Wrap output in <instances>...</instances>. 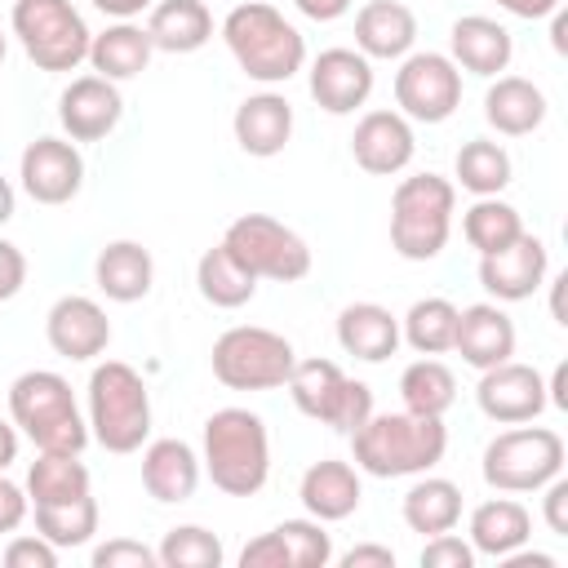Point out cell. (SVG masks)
<instances>
[{
    "label": "cell",
    "mask_w": 568,
    "mask_h": 568,
    "mask_svg": "<svg viewBox=\"0 0 568 568\" xmlns=\"http://www.w3.org/2000/svg\"><path fill=\"white\" fill-rule=\"evenodd\" d=\"M222 40H226L231 58L240 62V71L248 80H257V84H284L306 62L302 31L275 4H266V0L235 4L222 18Z\"/></svg>",
    "instance_id": "2"
},
{
    "label": "cell",
    "mask_w": 568,
    "mask_h": 568,
    "mask_svg": "<svg viewBox=\"0 0 568 568\" xmlns=\"http://www.w3.org/2000/svg\"><path fill=\"white\" fill-rule=\"evenodd\" d=\"M404 524L422 537H435V532H448L457 528L462 519V488L444 475H422L408 493H404Z\"/></svg>",
    "instance_id": "33"
},
{
    "label": "cell",
    "mask_w": 568,
    "mask_h": 568,
    "mask_svg": "<svg viewBox=\"0 0 568 568\" xmlns=\"http://www.w3.org/2000/svg\"><path fill=\"white\" fill-rule=\"evenodd\" d=\"M550 271V253L537 235H519L497 253H479V284L497 297V302H524L546 284Z\"/></svg>",
    "instance_id": "18"
},
{
    "label": "cell",
    "mask_w": 568,
    "mask_h": 568,
    "mask_svg": "<svg viewBox=\"0 0 568 568\" xmlns=\"http://www.w3.org/2000/svg\"><path fill=\"white\" fill-rule=\"evenodd\" d=\"M213 377L231 390H275L288 382L297 351L284 333L262 324H235L213 342Z\"/></svg>",
    "instance_id": "7"
},
{
    "label": "cell",
    "mask_w": 568,
    "mask_h": 568,
    "mask_svg": "<svg viewBox=\"0 0 568 568\" xmlns=\"http://www.w3.org/2000/svg\"><path fill=\"white\" fill-rule=\"evenodd\" d=\"M506 13H515V18H550L555 9H559V0H497Z\"/></svg>",
    "instance_id": "50"
},
{
    "label": "cell",
    "mask_w": 568,
    "mask_h": 568,
    "mask_svg": "<svg viewBox=\"0 0 568 568\" xmlns=\"http://www.w3.org/2000/svg\"><path fill=\"white\" fill-rule=\"evenodd\" d=\"M311 98L320 111L328 115H351L368 102L373 93V62L359 49H324L311 62V80H306Z\"/></svg>",
    "instance_id": "17"
},
{
    "label": "cell",
    "mask_w": 568,
    "mask_h": 568,
    "mask_svg": "<svg viewBox=\"0 0 568 568\" xmlns=\"http://www.w3.org/2000/svg\"><path fill=\"white\" fill-rule=\"evenodd\" d=\"M93 280H98V288L111 302H124L129 306V302H142L151 293L155 262H151V253L138 240H111L98 253V262H93Z\"/></svg>",
    "instance_id": "30"
},
{
    "label": "cell",
    "mask_w": 568,
    "mask_h": 568,
    "mask_svg": "<svg viewBox=\"0 0 568 568\" xmlns=\"http://www.w3.org/2000/svg\"><path fill=\"white\" fill-rule=\"evenodd\" d=\"M453 333H457V306L448 297H422L399 320V342H408L417 355L453 351Z\"/></svg>",
    "instance_id": "39"
},
{
    "label": "cell",
    "mask_w": 568,
    "mask_h": 568,
    "mask_svg": "<svg viewBox=\"0 0 568 568\" xmlns=\"http://www.w3.org/2000/svg\"><path fill=\"white\" fill-rule=\"evenodd\" d=\"M44 337L62 359H98L111 346V320L93 297L67 293V297H58L49 306Z\"/></svg>",
    "instance_id": "20"
},
{
    "label": "cell",
    "mask_w": 568,
    "mask_h": 568,
    "mask_svg": "<svg viewBox=\"0 0 568 568\" xmlns=\"http://www.w3.org/2000/svg\"><path fill=\"white\" fill-rule=\"evenodd\" d=\"M453 351L470 364V368H493L501 359L515 355V320L497 306V302H475L466 311H457V333H453Z\"/></svg>",
    "instance_id": "23"
},
{
    "label": "cell",
    "mask_w": 568,
    "mask_h": 568,
    "mask_svg": "<svg viewBox=\"0 0 568 568\" xmlns=\"http://www.w3.org/2000/svg\"><path fill=\"white\" fill-rule=\"evenodd\" d=\"M453 173H457L462 191H470V195H501V191L510 186L515 164H510V151H506L501 142H493V138H470V142L457 151Z\"/></svg>",
    "instance_id": "37"
},
{
    "label": "cell",
    "mask_w": 568,
    "mask_h": 568,
    "mask_svg": "<svg viewBox=\"0 0 568 568\" xmlns=\"http://www.w3.org/2000/svg\"><path fill=\"white\" fill-rule=\"evenodd\" d=\"M4 53H9V40H4V36H0V62H4Z\"/></svg>",
    "instance_id": "55"
},
{
    "label": "cell",
    "mask_w": 568,
    "mask_h": 568,
    "mask_svg": "<svg viewBox=\"0 0 568 568\" xmlns=\"http://www.w3.org/2000/svg\"><path fill=\"white\" fill-rule=\"evenodd\" d=\"M399 399L408 413H422V417H444L453 404H457V377L448 364L439 359H413L404 373H399Z\"/></svg>",
    "instance_id": "36"
},
{
    "label": "cell",
    "mask_w": 568,
    "mask_h": 568,
    "mask_svg": "<svg viewBox=\"0 0 568 568\" xmlns=\"http://www.w3.org/2000/svg\"><path fill=\"white\" fill-rule=\"evenodd\" d=\"M146 36L160 53H195L213 40V13L204 0H160L151 4Z\"/></svg>",
    "instance_id": "31"
},
{
    "label": "cell",
    "mask_w": 568,
    "mask_h": 568,
    "mask_svg": "<svg viewBox=\"0 0 568 568\" xmlns=\"http://www.w3.org/2000/svg\"><path fill=\"white\" fill-rule=\"evenodd\" d=\"M541 519H546V528L555 532V537H568V479L564 475H555L550 484H541Z\"/></svg>",
    "instance_id": "45"
},
{
    "label": "cell",
    "mask_w": 568,
    "mask_h": 568,
    "mask_svg": "<svg viewBox=\"0 0 568 568\" xmlns=\"http://www.w3.org/2000/svg\"><path fill=\"white\" fill-rule=\"evenodd\" d=\"M337 564L342 568H395V550L364 541V546H351L346 555H337Z\"/></svg>",
    "instance_id": "48"
},
{
    "label": "cell",
    "mask_w": 568,
    "mask_h": 568,
    "mask_svg": "<svg viewBox=\"0 0 568 568\" xmlns=\"http://www.w3.org/2000/svg\"><path fill=\"white\" fill-rule=\"evenodd\" d=\"M120 115H124V98L106 75H80L58 98V124L71 142H102L106 133H115Z\"/></svg>",
    "instance_id": "16"
},
{
    "label": "cell",
    "mask_w": 568,
    "mask_h": 568,
    "mask_svg": "<svg viewBox=\"0 0 568 568\" xmlns=\"http://www.w3.org/2000/svg\"><path fill=\"white\" fill-rule=\"evenodd\" d=\"M231 129H235V142H240L244 155L271 160V155H280V151L288 146V138H293V106H288V98L275 93V89L248 93V98L235 106Z\"/></svg>",
    "instance_id": "21"
},
{
    "label": "cell",
    "mask_w": 568,
    "mask_h": 568,
    "mask_svg": "<svg viewBox=\"0 0 568 568\" xmlns=\"http://www.w3.org/2000/svg\"><path fill=\"white\" fill-rule=\"evenodd\" d=\"M36 510V532L53 541L58 550H75L98 532V501L75 497V501H53V506H31Z\"/></svg>",
    "instance_id": "40"
},
{
    "label": "cell",
    "mask_w": 568,
    "mask_h": 568,
    "mask_svg": "<svg viewBox=\"0 0 568 568\" xmlns=\"http://www.w3.org/2000/svg\"><path fill=\"white\" fill-rule=\"evenodd\" d=\"M226 253L253 275V280H275V284H293L302 275H311V244L284 226L271 213H244L226 226L222 235Z\"/></svg>",
    "instance_id": "10"
},
{
    "label": "cell",
    "mask_w": 568,
    "mask_h": 568,
    "mask_svg": "<svg viewBox=\"0 0 568 568\" xmlns=\"http://www.w3.org/2000/svg\"><path fill=\"white\" fill-rule=\"evenodd\" d=\"M18 178H22V191L36 200V204H71L84 186V155L71 138H36L27 142L22 160H18Z\"/></svg>",
    "instance_id": "13"
},
{
    "label": "cell",
    "mask_w": 568,
    "mask_h": 568,
    "mask_svg": "<svg viewBox=\"0 0 568 568\" xmlns=\"http://www.w3.org/2000/svg\"><path fill=\"white\" fill-rule=\"evenodd\" d=\"M462 235L475 253H497L524 235V217L515 204H506L497 195H475V204L462 213Z\"/></svg>",
    "instance_id": "38"
},
{
    "label": "cell",
    "mask_w": 568,
    "mask_h": 568,
    "mask_svg": "<svg viewBox=\"0 0 568 568\" xmlns=\"http://www.w3.org/2000/svg\"><path fill=\"white\" fill-rule=\"evenodd\" d=\"M22 284H27V253H22L18 244L0 240V302L18 297Z\"/></svg>",
    "instance_id": "47"
},
{
    "label": "cell",
    "mask_w": 568,
    "mask_h": 568,
    "mask_svg": "<svg viewBox=\"0 0 568 568\" xmlns=\"http://www.w3.org/2000/svg\"><path fill=\"white\" fill-rule=\"evenodd\" d=\"M9 417L40 453H84L89 422L71 395V382L53 368H27L9 386Z\"/></svg>",
    "instance_id": "3"
},
{
    "label": "cell",
    "mask_w": 568,
    "mask_h": 568,
    "mask_svg": "<svg viewBox=\"0 0 568 568\" xmlns=\"http://www.w3.org/2000/svg\"><path fill=\"white\" fill-rule=\"evenodd\" d=\"M417 44V18L408 4L399 0H368L355 13V49L373 62H395L404 53H413Z\"/></svg>",
    "instance_id": "26"
},
{
    "label": "cell",
    "mask_w": 568,
    "mask_h": 568,
    "mask_svg": "<svg viewBox=\"0 0 568 568\" xmlns=\"http://www.w3.org/2000/svg\"><path fill=\"white\" fill-rule=\"evenodd\" d=\"M311 22H337L342 13H351L355 0H293Z\"/></svg>",
    "instance_id": "49"
},
{
    "label": "cell",
    "mask_w": 568,
    "mask_h": 568,
    "mask_svg": "<svg viewBox=\"0 0 568 568\" xmlns=\"http://www.w3.org/2000/svg\"><path fill=\"white\" fill-rule=\"evenodd\" d=\"M484 120L501 138H528L546 120V93L524 75H497L484 93Z\"/></svg>",
    "instance_id": "28"
},
{
    "label": "cell",
    "mask_w": 568,
    "mask_h": 568,
    "mask_svg": "<svg viewBox=\"0 0 568 568\" xmlns=\"http://www.w3.org/2000/svg\"><path fill=\"white\" fill-rule=\"evenodd\" d=\"M200 466L209 470L213 488L226 497H253L266 488L271 475V435L266 422L248 408H217L204 422V453Z\"/></svg>",
    "instance_id": "4"
},
{
    "label": "cell",
    "mask_w": 568,
    "mask_h": 568,
    "mask_svg": "<svg viewBox=\"0 0 568 568\" xmlns=\"http://www.w3.org/2000/svg\"><path fill=\"white\" fill-rule=\"evenodd\" d=\"M160 555L133 537H111L93 550V568H155Z\"/></svg>",
    "instance_id": "42"
},
{
    "label": "cell",
    "mask_w": 568,
    "mask_h": 568,
    "mask_svg": "<svg viewBox=\"0 0 568 568\" xmlns=\"http://www.w3.org/2000/svg\"><path fill=\"white\" fill-rule=\"evenodd\" d=\"M200 457L186 439H151L142 448V488L160 501V506H178L191 501L200 488Z\"/></svg>",
    "instance_id": "24"
},
{
    "label": "cell",
    "mask_w": 568,
    "mask_h": 568,
    "mask_svg": "<svg viewBox=\"0 0 568 568\" xmlns=\"http://www.w3.org/2000/svg\"><path fill=\"white\" fill-rule=\"evenodd\" d=\"M13 36L40 71H75L89 62L93 31L71 0H13Z\"/></svg>",
    "instance_id": "9"
},
{
    "label": "cell",
    "mask_w": 568,
    "mask_h": 568,
    "mask_svg": "<svg viewBox=\"0 0 568 568\" xmlns=\"http://www.w3.org/2000/svg\"><path fill=\"white\" fill-rule=\"evenodd\" d=\"M351 453H355V466L373 479L426 475L448 453V426L444 417H422L408 408L368 413V422L351 430Z\"/></svg>",
    "instance_id": "1"
},
{
    "label": "cell",
    "mask_w": 568,
    "mask_h": 568,
    "mask_svg": "<svg viewBox=\"0 0 568 568\" xmlns=\"http://www.w3.org/2000/svg\"><path fill=\"white\" fill-rule=\"evenodd\" d=\"M18 462V430L0 417V470H9Z\"/></svg>",
    "instance_id": "53"
},
{
    "label": "cell",
    "mask_w": 568,
    "mask_h": 568,
    "mask_svg": "<svg viewBox=\"0 0 568 568\" xmlns=\"http://www.w3.org/2000/svg\"><path fill=\"white\" fill-rule=\"evenodd\" d=\"M395 106L404 120L444 124L462 106V71L448 53H404L395 71Z\"/></svg>",
    "instance_id": "12"
},
{
    "label": "cell",
    "mask_w": 568,
    "mask_h": 568,
    "mask_svg": "<svg viewBox=\"0 0 568 568\" xmlns=\"http://www.w3.org/2000/svg\"><path fill=\"white\" fill-rule=\"evenodd\" d=\"M4 564H9V568H58V546L44 541L40 532L13 537V541L4 546Z\"/></svg>",
    "instance_id": "44"
},
{
    "label": "cell",
    "mask_w": 568,
    "mask_h": 568,
    "mask_svg": "<svg viewBox=\"0 0 568 568\" xmlns=\"http://www.w3.org/2000/svg\"><path fill=\"white\" fill-rule=\"evenodd\" d=\"M27 497L31 506L89 497V466L80 462V453H40L27 470Z\"/></svg>",
    "instance_id": "35"
},
{
    "label": "cell",
    "mask_w": 568,
    "mask_h": 568,
    "mask_svg": "<svg viewBox=\"0 0 568 568\" xmlns=\"http://www.w3.org/2000/svg\"><path fill=\"white\" fill-rule=\"evenodd\" d=\"M151 36L146 27H133V22H111L106 31H98L89 40V62H93V75H106V80H133L146 71L151 62Z\"/></svg>",
    "instance_id": "32"
},
{
    "label": "cell",
    "mask_w": 568,
    "mask_h": 568,
    "mask_svg": "<svg viewBox=\"0 0 568 568\" xmlns=\"http://www.w3.org/2000/svg\"><path fill=\"white\" fill-rule=\"evenodd\" d=\"M93 9L106 13V18H115V22H129L133 13L151 9V0H93Z\"/></svg>",
    "instance_id": "51"
},
{
    "label": "cell",
    "mask_w": 568,
    "mask_h": 568,
    "mask_svg": "<svg viewBox=\"0 0 568 568\" xmlns=\"http://www.w3.org/2000/svg\"><path fill=\"white\" fill-rule=\"evenodd\" d=\"M564 475V439L550 426H515L488 439L484 448V484L497 493H541Z\"/></svg>",
    "instance_id": "8"
},
{
    "label": "cell",
    "mask_w": 568,
    "mask_h": 568,
    "mask_svg": "<svg viewBox=\"0 0 568 568\" xmlns=\"http://www.w3.org/2000/svg\"><path fill=\"white\" fill-rule=\"evenodd\" d=\"M13 204H18V195H13V182H9V178H0V226L13 217Z\"/></svg>",
    "instance_id": "54"
},
{
    "label": "cell",
    "mask_w": 568,
    "mask_h": 568,
    "mask_svg": "<svg viewBox=\"0 0 568 568\" xmlns=\"http://www.w3.org/2000/svg\"><path fill=\"white\" fill-rule=\"evenodd\" d=\"M337 346L364 364H382L399 351V320L382 302H351L337 315Z\"/></svg>",
    "instance_id": "27"
},
{
    "label": "cell",
    "mask_w": 568,
    "mask_h": 568,
    "mask_svg": "<svg viewBox=\"0 0 568 568\" xmlns=\"http://www.w3.org/2000/svg\"><path fill=\"white\" fill-rule=\"evenodd\" d=\"M89 439L106 453H138L151 439V390L124 359H102L89 373Z\"/></svg>",
    "instance_id": "5"
},
{
    "label": "cell",
    "mask_w": 568,
    "mask_h": 568,
    "mask_svg": "<svg viewBox=\"0 0 568 568\" xmlns=\"http://www.w3.org/2000/svg\"><path fill=\"white\" fill-rule=\"evenodd\" d=\"M501 564L506 568H555V555H546V550H510V555H501Z\"/></svg>",
    "instance_id": "52"
},
{
    "label": "cell",
    "mask_w": 568,
    "mask_h": 568,
    "mask_svg": "<svg viewBox=\"0 0 568 568\" xmlns=\"http://www.w3.org/2000/svg\"><path fill=\"white\" fill-rule=\"evenodd\" d=\"M351 155L364 173L373 178H395L413 164L417 155V138H413V124L399 115V111H368L359 115L355 133H351Z\"/></svg>",
    "instance_id": "19"
},
{
    "label": "cell",
    "mask_w": 568,
    "mask_h": 568,
    "mask_svg": "<svg viewBox=\"0 0 568 568\" xmlns=\"http://www.w3.org/2000/svg\"><path fill=\"white\" fill-rule=\"evenodd\" d=\"M27 515H31V497H27V488H18V484L0 470V532L22 528Z\"/></svg>",
    "instance_id": "46"
},
{
    "label": "cell",
    "mask_w": 568,
    "mask_h": 568,
    "mask_svg": "<svg viewBox=\"0 0 568 568\" xmlns=\"http://www.w3.org/2000/svg\"><path fill=\"white\" fill-rule=\"evenodd\" d=\"M457 186L439 173H413L390 195V248L404 262H430L453 235Z\"/></svg>",
    "instance_id": "6"
},
{
    "label": "cell",
    "mask_w": 568,
    "mask_h": 568,
    "mask_svg": "<svg viewBox=\"0 0 568 568\" xmlns=\"http://www.w3.org/2000/svg\"><path fill=\"white\" fill-rule=\"evenodd\" d=\"M333 559V537L320 519H284L240 550V568H324Z\"/></svg>",
    "instance_id": "15"
},
{
    "label": "cell",
    "mask_w": 568,
    "mask_h": 568,
    "mask_svg": "<svg viewBox=\"0 0 568 568\" xmlns=\"http://www.w3.org/2000/svg\"><path fill=\"white\" fill-rule=\"evenodd\" d=\"M284 386H288L297 413H306L311 422L333 426L337 435H351L373 413V390L364 382L346 377L333 359H320V355L315 359H297Z\"/></svg>",
    "instance_id": "11"
},
{
    "label": "cell",
    "mask_w": 568,
    "mask_h": 568,
    "mask_svg": "<svg viewBox=\"0 0 568 568\" xmlns=\"http://www.w3.org/2000/svg\"><path fill=\"white\" fill-rule=\"evenodd\" d=\"M155 555H160V568H222V559H226L222 541L200 524L169 528L164 541L155 546Z\"/></svg>",
    "instance_id": "41"
},
{
    "label": "cell",
    "mask_w": 568,
    "mask_h": 568,
    "mask_svg": "<svg viewBox=\"0 0 568 568\" xmlns=\"http://www.w3.org/2000/svg\"><path fill=\"white\" fill-rule=\"evenodd\" d=\"M475 559L479 555L470 550V541H462L453 528L426 537V546H422V568H475Z\"/></svg>",
    "instance_id": "43"
},
{
    "label": "cell",
    "mask_w": 568,
    "mask_h": 568,
    "mask_svg": "<svg viewBox=\"0 0 568 568\" xmlns=\"http://www.w3.org/2000/svg\"><path fill=\"white\" fill-rule=\"evenodd\" d=\"M195 288H200V297H204L209 306H217V311H235V306L253 302L257 280H253V275L226 253V244L217 240V244L204 248L200 262H195Z\"/></svg>",
    "instance_id": "34"
},
{
    "label": "cell",
    "mask_w": 568,
    "mask_h": 568,
    "mask_svg": "<svg viewBox=\"0 0 568 568\" xmlns=\"http://www.w3.org/2000/svg\"><path fill=\"white\" fill-rule=\"evenodd\" d=\"M448 58L457 62V71H470V75H497L510 67L515 58V40L510 31L497 22V18H484V13H466L453 22L448 31Z\"/></svg>",
    "instance_id": "25"
},
{
    "label": "cell",
    "mask_w": 568,
    "mask_h": 568,
    "mask_svg": "<svg viewBox=\"0 0 568 568\" xmlns=\"http://www.w3.org/2000/svg\"><path fill=\"white\" fill-rule=\"evenodd\" d=\"M475 399H479V413L488 422H501V426L537 422L546 413V377L532 364L501 359V364H493V368L479 373Z\"/></svg>",
    "instance_id": "14"
},
{
    "label": "cell",
    "mask_w": 568,
    "mask_h": 568,
    "mask_svg": "<svg viewBox=\"0 0 568 568\" xmlns=\"http://www.w3.org/2000/svg\"><path fill=\"white\" fill-rule=\"evenodd\" d=\"M297 497L306 506L311 519L320 524H337V519H351L364 501V484H359V466L342 462V457H324L315 466H306L302 484H297Z\"/></svg>",
    "instance_id": "22"
},
{
    "label": "cell",
    "mask_w": 568,
    "mask_h": 568,
    "mask_svg": "<svg viewBox=\"0 0 568 568\" xmlns=\"http://www.w3.org/2000/svg\"><path fill=\"white\" fill-rule=\"evenodd\" d=\"M528 537H532V515L515 497H488L470 510V537L466 541L475 555L501 559V555L528 546Z\"/></svg>",
    "instance_id": "29"
}]
</instances>
